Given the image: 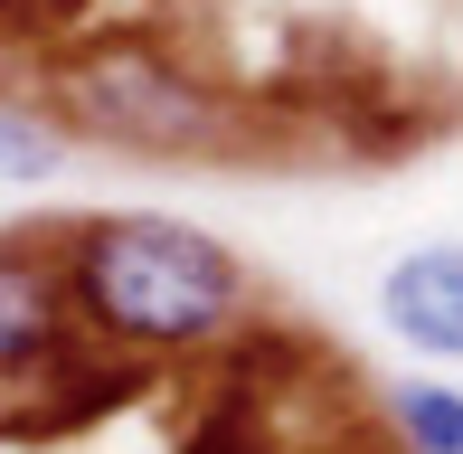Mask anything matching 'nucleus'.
<instances>
[{
	"instance_id": "obj_1",
	"label": "nucleus",
	"mask_w": 463,
	"mask_h": 454,
	"mask_svg": "<svg viewBox=\"0 0 463 454\" xmlns=\"http://www.w3.org/2000/svg\"><path fill=\"white\" fill-rule=\"evenodd\" d=\"M57 237V227H48ZM57 275H67L76 332L133 360H180V350H218L246 322V265L227 237L171 209H104L57 237Z\"/></svg>"
},
{
	"instance_id": "obj_2",
	"label": "nucleus",
	"mask_w": 463,
	"mask_h": 454,
	"mask_svg": "<svg viewBox=\"0 0 463 454\" xmlns=\"http://www.w3.org/2000/svg\"><path fill=\"white\" fill-rule=\"evenodd\" d=\"M57 114L76 123L104 152H133V161H208V152H237L246 114L227 86H208L199 67H180L171 48L114 29L95 48L67 57L57 76Z\"/></svg>"
},
{
	"instance_id": "obj_3",
	"label": "nucleus",
	"mask_w": 463,
	"mask_h": 454,
	"mask_svg": "<svg viewBox=\"0 0 463 454\" xmlns=\"http://www.w3.org/2000/svg\"><path fill=\"white\" fill-rule=\"evenodd\" d=\"M76 341L48 227H0V398H38V369Z\"/></svg>"
},
{
	"instance_id": "obj_4",
	"label": "nucleus",
	"mask_w": 463,
	"mask_h": 454,
	"mask_svg": "<svg viewBox=\"0 0 463 454\" xmlns=\"http://www.w3.org/2000/svg\"><path fill=\"white\" fill-rule=\"evenodd\" d=\"M378 322L416 360H463V237H426L378 275Z\"/></svg>"
},
{
	"instance_id": "obj_5",
	"label": "nucleus",
	"mask_w": 463,
	"mask_h": 454,
	"mask_svg": "<svg viewBox=\"0 0 463 454\" xmlns=\"http://www.w3.org/2000/svg\"><path fill=\"white\" fill-rule=\"evenodd\" d=\"M341 142L369 161V171H388L397 152L426 142V105H388V86H350L341 95Z\"/></svg>"
},
{
	"instance_id": "obj_6",
	"label": "nucleus",
	"mask_w": 463,
	"mask_h": 454,
	"mask_svg": "<svg viewBox=\"0 0 463 454\" xmlns=\"http://www.w3.org/2000/svg\"><path fill=\"white\" fill-rule=\"evenodd\" d=\"M388 426L407 454H463V388L445 379H388Z\"/></svg>"
},
{
	"instance_id": "obj_7",
	"label": "nucleus",
	"mask_w": 463,
	"mask_h": 454,
	"mask_svg": "<svg viewBox=\"0 0 463 454\" xmlns=\"http://www.w3.org/2000/svg\"><path fill=\"white\" fill-rule=\"evenodd\" d=\"M57 161H67V133H57V114L0 105V180H10V190H38V180H57Z\"/></svg>"
}]
</instances>
